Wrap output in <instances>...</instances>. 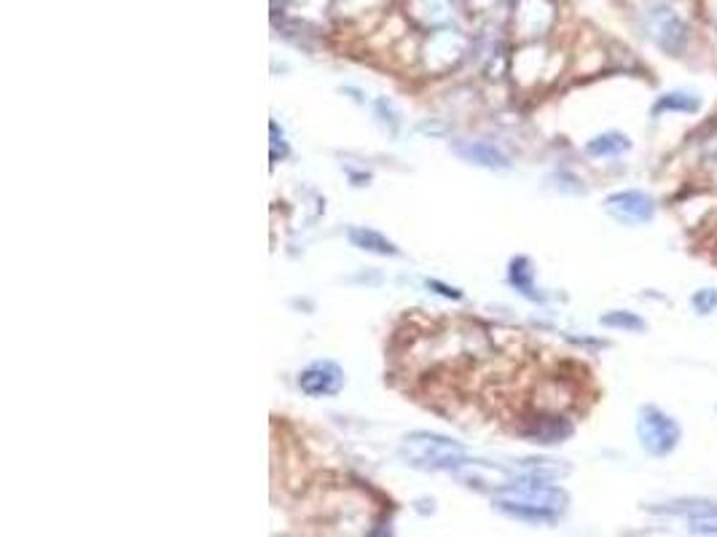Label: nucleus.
<instances>
[{
  "instance_id": "nucleus-1",
  "label": "nucleus",
  "mask_w": 717,
  "mask_h": 537,
  "mask_svg": "<svg viewBox=\"0 0 717 537\" xmlns=\"http://www.w3.org/2000/svg\"><path fill=\"white\" fill-rule=\"evenodd\" d=\"M567 492L551 486L548 481L524 476L521 481H508L495 489V505L518 522L529 524H554L567 511Z\"/></svg>"
},
{
  "instance_id": "nucleus-2",
  "label": "nucleus",
  "mask_w": 717,
  "mask_h": 537,
  "mask_svg": "<svg viewBox=\"0 0 717 537\" xmlns=\"http://www.w3.org/2000/svg\"><path fill=\"white\" fill-rule=\"evenodd\" d=\"M401 457L406 465L416 470H460L465 459V446L457 443L454 438L438 435V432H424L416 430L409 432L401 440Z\"/></svg>"
},
{
  "instance_id": "nucleus-3",
  "label": "nucleus",
  "mask_w": 717,
  "mask_h": 537,
  "mask_svg": "<svg viewBox=\"0 0 717 537\" xmlns=\"http://www.w3.org/2000/svg\"><path fill=\"white\" fill-rule=\"evenodd\" d=\"M680 425L658 406H642L637 420V438L650 457H666L680 443Z\"/></svg>"
},
{
  "instance_id": "nucleus-4",
  "label": "nucleus",
  "mask_w": 717,
  "mask_h": 537,
  "mask_svg": "<svg viewBox=\"0 0 717 537\" xmlns=\"http://www.w3.org/2000/svg\"><path fill=\"white\" fill-rule=\"evenodd\" d=\"M645 30L647 38H653L656 46H661L666 54H680L688 41V27L683 16L669 5H653L645 14Z\"/></svg>"
},
{
  "instance_id": "nucleus-5",
  "label": "nucleus",
  "mask_w": 717,
  "mask_h": 537,
  "mask_svg": "<svg viewBox=\"0 0 717 537\" xmlns=\"http://www.w3.org/2000/svg\"><path fill=\"white\" fill-rule=\"evenodd\" d=\"M605 210L613 215L618 223L639 226V223L653 220V215H656V202H653L645 191L629 189V191L610 194V197L605 199Z\"/></svg>"
},
{
  "instance_id": "nucleus-6",
  "label": "nucleus",
  "mask_w": 717,
  "mask_h": 537,
  "mask_svg": "<svg viewBox=\"0 0 717 537\" xmlns=\"http://www.w3.org/2000/svg\"><path fill=\"white\" fill-rule=\"evenodd\" d=\"M344 387V371L333 360H317L299 374V390L309 398H331Z\"/></svg>"
},
{
  "instance_id": "nucleus-7",
  "label": "nucleus",
  "mask_w": 717,
  "mask_h": 537,
  "mask_svg": "<svg viewBox=\"0 0 717 537\" xmlns=\"http://www.w3.org/2000/svg\"><path fill=\"white\" fill-rule=\"evenodd\" d=\"M521 435L529 438L532 443H543V446H551V443H562L564 438L573 435V425L562 417H548V414H537V417H529L521 428Z\"/></svg>"
},
{
  "instance_id": "nucleus-8",
  "label": "nucleus",
  "mask_w": 717,
  "mask_h": 537,
  "mask_svg": "<svg viewBox=\"0 0 717 537\" xmlns=\"http://www.w3.org/2000/svg\"><path fill=\"white\" fill-rule=\"evenodd\" d=\"M454 153L462 156L465 162L470 164H479V167H487V170H508L511 162L508 156L495 148L492 143H481V140H465V143H457L454 145Z\"/></svg>"
},
{
  "instance_id": "nucleus-9",
  "label": "nucleus",
  "mask_w": 717,
  "mask_h": 537,
  "mask_svg": "<svg viewBox=\"0 0 717 537\" xmlns=\"http://www.w3.org/2000/svg\"><path fill=\"white\" fill-rule=\"evenodd\" d=\"M460 54H462V38L457 32L443 30L427 46V65L433 62L435 70H446L460 60Z\"/></svg>"
},
{
  "instance_id": "nucleus-10",
  "label": "nucleus",
  "mask_w": 717,
  "mask_h": 537,
  "mask_svg": "<svg viewBox=\"0 0 717 537\" xmlns=\"http://www.w3.org/2000/svg\"><path fill=\"white\" fill-rule=\"evenodd\" d=\"M349 242L358 247V250H366V253H374V255H401V250L396 247V242H390L385 234L374 231V228H363V226H352L347 231Z\"/></svg>"
},
{
  "instance_id": "nucleus-11",
  "label": "nucleus",
  "mask_w": 717,
  "mask_h": 537,
  "mask_svg": "<svg viewBox=\"0 0 717 537\" xmlns=\"http://www.w3.org/2000/svg\"><path fill=\"white\" fill-rule=\"evenodd\" d=\"M653 511L688 516L691 522H717V503L712 500H675L666 508H653Z\"/></svg>"
},
{
  "instance_id": "nucleus-12",
  "label": "nucleus",
  "mask_w": 717,
  "mask_h": 537,
  "mask_svg": "<svg viewBox=\"0 0 717 537\" xmlns=\"http://www.w3.org/2000/svg\"><path fill=\"white\" fill-rule=\"evenodd\" d=\"M631 143L626 134L620 132H605V134H597L594 140L586 143V153L589 156H597V159H605V156H620L623 151H629Z\"/></svg>"
},
{
  "instance_id": "nucleus-13",
  "label": "nucleus",
  "mask_w": 717,
  "mask_h": 537,
  "mask_svg": "<svg viewBox=\"0 0 717 537\" xmlns=\"http://www.w3.org/2000/svg\"><path fill=\"white\" fill-rule=\"evenodd\" d=\"M699 107H702V100H699V97H694V95H688V92H669V95H664V97L656 103L653 113H656V116L664 113V110H675V113H696Z\"/></svg>"
},
{
  "instance_id": "nucleus-14",
  "label": "nucleus",
  "mask_w": 717,
  "mask_h": 537,
  "mask_svg": "<svg viewBox=\"0 0 717 537\" xmlns=\"http://www.w3.org/2000/svg\"><path fill=\"white\" fill-rule=\"evenodd\" d=\"M511 282L524 293V296H529V299H537L532 291V269H529V261L526 258H516L511 264Z\"/></svg>"
},
{
  "instance_id": "nucleus-15",
  "label": "nucleus",
  "mask_w": 717,
  "mask_h": 537,
  "mask_svg": "<svg viewBox=\"0 0 717 537\" xmlns=\"http://www.w3.org/2000/svg\"><path fill=\"white\" fill-rule=\"evenodd\" d=\"M600 322L608 325V328H620V330H637V333L645 330V320H642V318H637L634 312H620V310L602 315Z\"/></svg>"
},
{
  "instance_id": "nucleus-16",
  "label": "nucleus",
  "mask_w": 717,
  "mask_h": 537,
  "mask_svg": "<svg viewBox=\"0 0 717 537\" xmlns=\"http://www.w3.org/2000/svg\"><path fill=\"white\" fill-rule=\"evenodd\" d=\"M691 304H694V310H696L699 315H710V312H715L717 291L715 288H702V291H696L694 299H691Z\"/></svg>"
},
{
  "instance_id": "nucleus-17",
  "label": "nucleus",
  "mask_w": 717,
  "mask_h": 537,
  "mask_svg": "<svg viewBox=\"0 0 717 537\" xmlns=\"http://www.w3.org/2000/svg\"><path fill=\"white\" fill-rule=\"evenodd\" d=\"M427 285H430V288H438V293L446 296V299H460V296H462L457 288H449V285H443V282H438V280H427Z\"/></svg>"
}]
</instances>
